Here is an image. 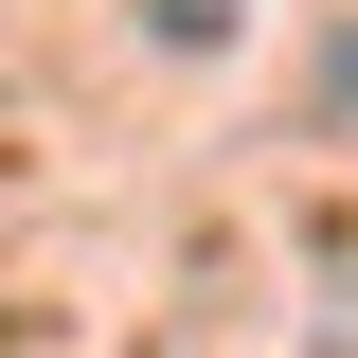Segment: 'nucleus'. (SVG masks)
<instances>
[{
    "mask_svg": "<svg viewBox=\"0 0 358 358\" xmlns=\"http://www.w3.org/2000/svg\"><path fill=\"white\" fill-rule=\"evenodd\" d=\"M322 358H358V287H341V305H322Z\"/></svg>",
    "mask_w": 358,
    "mask_h": 358,
    "instance_id": "f257e3e1",
    "label": "nucleus"
}]
</instances>
